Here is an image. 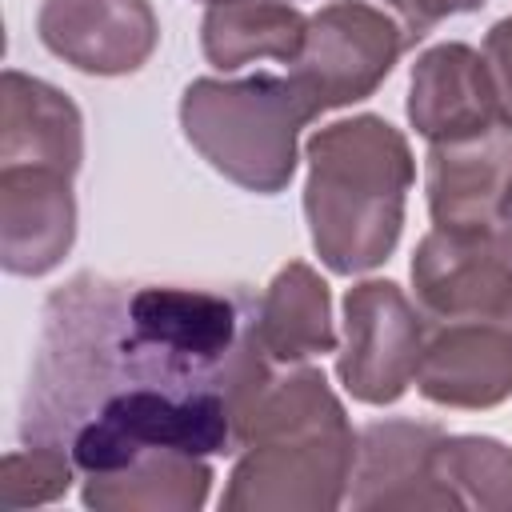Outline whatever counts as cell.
Masks as SVG:
<instances>
[{
    "label": "cell",
    "instance_id": "2e32d148",
    "mask_svg": "<svg viewBox=\"0 0 512 512\" xmlns=\"http://www.w3.org/2000/svg\"><path fill=\"white\" fill-rule=\"evenodd\" d=\"M208 456L144 452L108 476H84L80 500L96 512H196L212 492Z\"/></svg>",
    "mask_w": 512,
    "mask_h": 512
},
{
    "label": "cell",
    "instance_id": "ac0fdd59",
    "mask_svg": "<svg viewBox=\"0 0 512 512\" xmlns=\"http://www.w3.org/2000/svg\"><path fill=\"white\" fill-rule=\"evenodd\" d=\"M432 476L448 508L512 512V448L496 436H440Z\"/></svg>",
    "mask_w": 512,
    "mask_h": 512
},
{
    "label": "cell",
    "instance_id": "44dd1931",
    "mask_svg": "<svg viewBox=\"0 0 512 512\" xmlns=\"http://www.w3.org/2000/svg\"><path fill=\"white\" fill-rule=\"evenodd\" d=\"M388 12H396L400 16V24L416 36V40H424L440 20H448V16H460V12H476V8H484L488 0H380Z\"/></svg>",
    "mask_w": 512,
    "mask_h": 512
},
{
    "label": "cell",
    "instance_id": "9a60e30c",
    "mask_svg": "<svg viewBox=\"0 0 512 512\" xmlns=\"http://www.w3.org/2000/svg\"><path fill=\"white\" fill-rule=\"evenodd\" d=\"M256 336L276 364H304L312 356L336 352V324H332V292L328 280L304 264L288 260L256 304Z\"/></svg>",
    "mask_w": 512,
    "mask_h": 512
},
{
    "label": "cell",
    "instance_id": "6da1fadb",
    "mask_svg": "<svg viewBox=\"0 0 512 512\" xmlns=\"http://www.w3.org/2000/svg\"><path fill=\"white\" fill-rule=\"evenodd\" d=\"M248 288L80 272L40 308L20 404L24 444L68 448L80 480L144 452L232 456L268 368Z\"/></svg>",
    "mask_w": 512,
    "mask_h": 512
},
{
    "label": "cell",
    "instance_id": "d6986e66",
    "mask_svg": "<svg viewBox=\"0 0 512 512\" xmlns=\"http://www.w3.org/2000/svg\"><path fill=\"white\" fill-rule=\"evenodd\" d=\"M72 480H80L68 448L60 444H24L4 452L0 460V508L20 512L36 504H52L68 496Z\"/></svg>",
    "mask_w": 512,
    "mask_h": 512
},
{
    "label": "cell",
    "instance_id": "7402d4cb",
    "mask_svg": "<svg viewBox=\"0 0 512 512\" xmlns=\"http://www.w3.org/2000/svg\"><path fill=\"white\" fill-rule=\"evenodd\" d=\"M496 236H500V244H504V248H508V256H512V192H508V200H504V208H500Z\"/></svg>",
    "mask_w": 512,
    "mask_h": 512
},
{
    "label": "cell",
    "instance_id": "7a4b0ae2",
    "mask_svg": "<svg viewBox=\"0 0 512 512\" xmlns=\"http://www.w3.org/2000/svg\"><path fill=\"white\" fill-rule=\"evenodd\" d=\"M224 512H332L348 500L356 432L328 376L272 364L236 424Z\"/></svg>",
    "mask_w": 512,
    "mask_h": 512
},
{
    "label": "cell",
    "instance_id": "ffe728a7",
    "mask_svg": "<svg viewBox=\"0 0 512 512\" xmlns=\"http://www.w3.org/2000/svg\"><path fill=\"white\" fill-rule=\"evenodd\" d=\"M484 64L492 72V88H496V104H500V120L512 128V12L504 20H496L484 32Z\"/></svg>",
    "mask_w": 512,
    "mask_h": 512
},
{
    "label": "cell",
    "instance_id": "e0dca14e",
    "mask_svg": "<svg viewBox=\"0 0 512 512\" xmlns=\"http://www.w3.org/2000/svg\"><path fill=\"white\" fill-rule=\"evenodd\" d=\"M308 16L292 0H220L204 8L200 52L212 68L236 72L256 60L292 64L304 48Z\"/></svg>",
    "mask_w": 512,
    "mask_h": 512
},
{
    "label": "cell",
    "instance_id": "603a6c76",
    "mask_svg": "<svg viewBox=\"0 0 512 512\" xmlns=\"http://www.w3.org/2000/svg\"><path fill=\"white\" fill-rule=\"evenodd\" d=\"M200 4H220V0H200Z\"/></svg>",
    "mask_w": 512,
    "mask_h": 512
},
{
    "label": "cell",
    "instance_id": "277c9868",
    "mask_svg": "<svg viewBox=\"0 0 512 512\" xmlns=\"http://www.w3.org/2000/svg\"><path fill=\"white\" fill-rule=\"evenodd\" d=\"M320 116L316 100L292 72L196 76L180 92V132L224 180L256 196L292 184L300 128Z\"/></svg>",
    "mask_w": 512,
    "mask_h": 512
},
{
    "label": "cell",
    "instance_id": "3957f363",
    "mask_svg": "<svg viewBox=\"0 0 512 512\" xmlns=\"http://www.w3.org/2000/svg\"><path fill=\"white\" fill-rule=\"evenodd\" d=\"M304 160V220L324 268L356 276L384 264L400 244L416 180L408 136L392 120L360 112L316 128Z\"/></svg>",
    "mask_w": 512,
    "mask_h": 512
},
{
    "label": "cell",
    "instance_id": "7c38bea8",
    "mask_svg": "<svg viewBox=\"0 0 512 512\" xmlns=\"http://www.w3.org/2000/svg\"><path fill=\"white\" fill-rule=\"evenodd\" d=\"M404 112L428 144L464 140L488 132L492 124H504L484 52L464 40L432 44L412 60Z\"/></svg>",
    "mask_w": 512,
    "mask_h": 512
},
{
    "label": "cell",
    "instance_id": "5b68a950",
    "mask_svg": "<svg viewBox=\"0 0 512 512\" xmlns=\"http://www.w3.org/2000/svg\"><path fill=\"white\" fill-rule=\"evenodd\" d=\"M420 40L380 0H328L308 16L304 48L288 72L308 88L320 112L368 100Z\"/></svg>",
    "mask_w": 512,
    "mask_h": 512
},
{
    "label": "cell",
    "instance_id": "52a82bcc",
    "mask_svg": "<svg viewBox=\"0 0 512 512\" xmlns=\"http://www.w3.org/2000/svg\"><path fill=\"white\" fill-rule=\"evenodd\" d=\"M412 288L424 320H496L512 328V256L496 232L420 236Z\"/></svg>",
    "mask_w": 512,
    "mask_h": 512
},
{
    "label": "cell",
    "instance_id": "ba28073f",
    "mask_svg": "<svg viewBox=\"0 0 512 512\" xmlns=\"http://www.w3.org/2000/svg\"><path fill=\"white\" fill-rule=\"evenodd\" d=\"M36 36L76 72L132 76L152 60L160 24L148 0H44Z\"/></svg>",
    "mask_w": 512,
    "mask_h": 512
},
{
    "label": "cell",
    "instance_id": "8992f818",
    "mask_svg": "<svg viewBox=\"0 0 512 512\" xmlns=\"http://www.w3.org/2000/svg\"><path fill=\"white\" fill-rule=\"evenodd\" d=\"M424 352V312L396 280H360L344 292V340L336 376L360 404H396L416 384Z\"/></svg>",
    "mask_w": 512,
    "mask_h": 512
},
{
    "label": "cell",
    "instance_id": "8fae6325",
    "mask_svg": "<svg viewBox=\"0 0 512 512\" xmlns=\"http://www.w3.org/2000/svg\"><path fill=\"white\" fill-rule=\"evenodd\" d=\"M76 240L72 172L0 164V264L12 276H48Z\"/></svg>",
    "mask_w": 512,
    "mask_h": 512
},
{
    "label": "cell",
    "instance_id": "30bf717a",
    "mask_svg": "<svg viewBox=\"0 0 512 512\" xmlns=\"http://www.w3.org/2000/svg\"><path fill=\"white\" fill-rule=\"evenodd\" d=\"M512 192V128L428 144L424 196L432 228L440 232H496L500 208Z\"/></svg>",
    "mask_w": 512,
    "mask_h": 512
},
{
    "label": "cell",
    "instance_id": "9c48e42d",
    "mask_svg": "<svg viewBox=\"0 0 512 512\" xmlns=\"http://www.w3.org/2000/svg\"><path fill=\"white\" fill-rule=\"evenodd\" d=\"M416 392L460 412L504 404L512 396V328L496 320H424Z\"/></svg>",
    "mask_w": 512,
    "mask_h": 512
},
{
    "label": "cell",
    "instance_id": "4fadbf2b",
    "mask_svg": "<svg viewBox=\"0 0 512 512\" xmlns=\"http://www.w3.org/2000/svg\"><path fill=\"white\" fill-rule=\"evenodd\" d=\"M444 428L432 420L388 416L356 432V464L348 500L352 508H448L432 476V452Z\"/></svg>",
    "mask_w": 512,
    "mask_h": 512
},
{
    "label": "cell",
    "instance_id": "5bb4252c",
    "mask_svg": "<svg viewBox=\"0 0 512 512\" xmlns=\"http://www.w3.org/2000/svg\"><path fill=\"white\" fill-rule=\"evenodd\" d=\"M0 164H52L76 176L84 164V116L76 100L40 76L4 68Z\"/></svg>",
    "mask_w": 512,
    "mask_h": 512
}]
</instances>
